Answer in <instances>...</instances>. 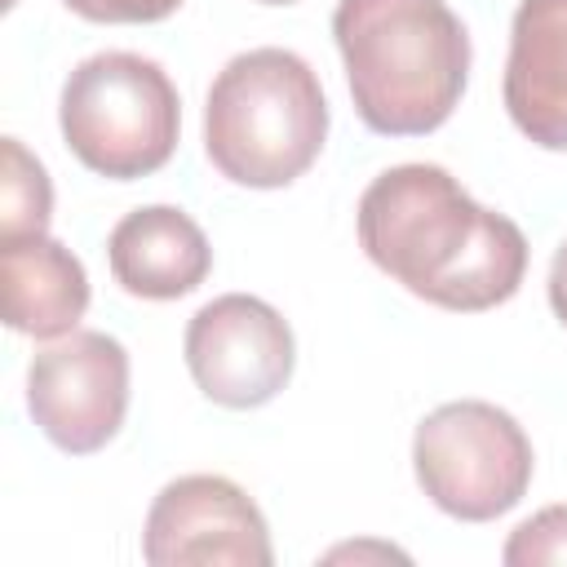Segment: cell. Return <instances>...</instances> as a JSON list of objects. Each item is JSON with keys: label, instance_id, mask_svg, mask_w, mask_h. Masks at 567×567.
I'll list each match as a JSON object with an SVG mask.
<instances>
[{"label": "cell", "instance_id": "9a60e30c", "mask_svg": "<svg viewBox=\"0 0 567 567\" xmlns=\"http://www.w3.org/2000/svg\"><path fill=\"white\" fill-rule=\"evenodd\" d=\"M549 310L558 315V323L567 328V239L554 248V261H549Z\"/></svg>", "mask_w": 567, "mask_h": 567}, {"label": "cell", "instance_id": "5b68a950", "mask_svg": "<svg viewBox=\"0 0 567 567\" xmlns=\"http://www.w3.org/2000/svg\"><path fill=\"white\" fill-rule=\"evenodd\" d=\"M412 470L421 492L461 523L509 514L532 487L527 430L487 399H452L421 416L412 434Z\"/></svg>", "mask_w": 567, "mask_h": 567}, {"label": "cell", "instance_id": "30bf717a", "mask_svg": "<svg viewBox=\"0 0 567 567\" xmlns=\"http://www.w3.org/2000/svg\"><path fill=\"white\" fill-rule=\"evenodd\" d=\"M106 261L128 297L177 301L195 292L213 270V248L199 221L173 204H146L124 213L106 235Z\"/></svg>", "mask_w": 567, "mask_h": 567}, {"label": "cell", "instance_id": "2e32d148", "mask_svg": "<svg viewBox=\"0 0 567 567\" xmlns=\"http://www.w3.org/2000/svg\"><path fill=\"white\" fill-rule=\"evenodd\" d=\"M257 4H297V0H257Z\"/></svg>", "mask_w": 567, "mask_h": 567}, {"label": "cell", "instance_id": "4fadbf2b", "mask_svg": "<svg viewBox=\"0 0 567 567\" xmlns=\"http://www.w3.org/2000/svg\"><path fill=\"white\" fill-rule=\"evenodd\" d=\"M505 567H540V563H567V505H545L532 518H523L505 549H501Z\"/></svg>", "mask_w": 567, "mask_h": 567}, {"label": "cell", "instance_id": "3957f363", "mask_svg": "<svg viewBox=\"0 0 567 567\" xmlns=\"http://www.w3.org/2000/svg\"><path fill=\"white\" fill-rule=\"evenodd\" d=\"M323 142L328 97L301 53L261 44L217 71L204 102V155L226 182L279 190L319 159Z\"/></svg>", "mask_w": 567, "mask_h": 567}, {"label": "cell", "instance_id": "9c48e42d", "mask_svg": "<svg viewBox=\"0 0 567 567\" xmlns=\"http://www.w3.org/2000/svg\"><path fill=\"white\" fill-rule=\"evenodd\" d=\"M501 97L527 142L567 151V0H518Z\"/></svg>", "mask_w": 567, "mask_h": 567}, {"label": "cell", "instance_id": "5bb4252c", "mask_svg": "<svg viewBox=\"0 0 567 567\" xmlns=\"http://www.w3.org/2000/svg\"><path fill=\"white\" fill-rule=\"evenodd\" d=\"M84 22H164L182 9V0H62Z\"/></svg>", "mask_w": 567, "mask_h": 567}, {"label": "cell", "instance_id": "8fae6325", "mask_svg": "<svg viewBox=\"0 0 567 567\" xmlns=\"http://www.w3.org/2000/svg\"><path fill=\"white\" fill-rule=\"evenodd\" d=\"M0 288L4 323L35 341H58L75 332V323L89 310L84 261L49 235L0 244Z\"/></svg>", "mask_w": 567, "mask_h": 567}, {"label": "cell", "instance_id": "7c38bea8", "mask_svg": "<svg viewBox=\"0 0 567 567\" xmlns=\"http://www.w3.org/2000/svg\"><path fill=\"white\" fill-rule=\"evenodd\" d=\"M0 159H4V168H0V244L49 235L53 186H49L44 164L18 137H0Z\"/></svg>", "mask_w": 567, "mask_h": 567}, {"label": "cell", "instance_id": "8992f818", "mask_svg": "<svg viewBox=\"0 0 567 567\" xmlns=\"http://www.w3.org/2000/svg\"><path fill=\"white\" fill-rule=\"evenodd\" d=\"M27 408L53 447L102 452L128 412V350L93 328L58 337L27 363Z\"/></svg>", "mask_w": 567, "mask_h": 567}, {"label": "cell", "instance_id": "277c9868", "mask_svg": "<svg viewBox=\"0 0 567 567\" xmlns=\"http://www.w3.org/2000/svg\"><path fill=\"white\" fill-rule=\"evenodd\" d=\"M58 124L62 142L89 173L133 182L173 159L182 133V97L155 58L106 49L66 75Z\"/></svg>", "mask_w": 567, "mask_h": 567}, {"label": "cell", "instance_id": "6da1fadb", "mask_svg": "<svg viewBox=\"0 0 567 567\" xmlns=\"http://www.w3.org/2000/svg\"><path fill=\"white\" fill-rule=\"evenodd\" d=\"M359 248L412 297L478 315L505 306L527 275L523 230L483 208L439 164H394L359 195Z\"/></svg>", "mask_w": 567, "mask_h": 567}, {"label": "cell", "instance_id": "ba28073f", "mask_svg": "<svg viewBox=\"0 0 567 567\" xmlns=\"http://www.w3.org/2000/svg\"><path fill=\"white\" fill-rule=\"evenodd\" d=\"M151 567H270V527L226 474H182L159 487L142 527Z\"/></svg>", "mask_w": 567, "mask_h": 567}, {"label": "cell", "instance_id": "7a4b0ae2", "mask_svg": "<svg viewBox=\"0 0 567 567\" xmlns=\"http://www.w3.org/2000/svg\"><path fill=\"white\" fill-rule=\"evenodd\" d=\"M332 40L359 120L381 137H425L470 80V31L447 0H337Z\"/></svg>", "mask_w": 567, "mask_h": 567}, {"label": "cell", "instance_id": "52a82bcc", "mask_svg": "<svg viewBox=\"0 0 567 567\" xmlns=\"http://www.w3.org/2000/svg\"><path fill=\"white\" fill-rule=\"evenodd\" d=\"M182 354L204 399L248 412L270 403L292 381L297 341L270 301L252 292H226L190 315Z\"/></svg>", "mask_w": 567, "mask_h": 567}]
</instances>
